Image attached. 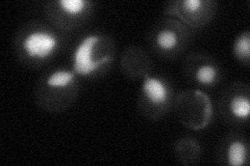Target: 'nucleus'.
I'll return each mask as SVG.
<instances>
[{
  "label": "nucleus",
  "mask_w": 250,
  "mask_h": 166,
  "mask_svg": "<svg viewBox=\"0 0 250 166\" xmlns=\"http://www.w3.org/2000/svg\"><path fill=\"white\" fill-rule=\"evenodd\" d=\"M99 41L98 36L84 37L76 47L73 54V72L81 75H89L95 72L101 66L111 61V56H104L96 59L94 57V48Z\"/></svg>",
  "instance_id": "f257e3e1"
},
{
  "label": "nucleus",
  "mask_w": 250,
  "mask_h": 166,
  "mask_svg": "<svg viewBox=\"0 0 250 166\" xmlns=\"http://www.w3.org/2000/svg\"><path fill=\"white\" fill-rule=\"evenodd\" d=\"M58 39L49 33L34 31L29 34L23 42V49L29 57L46 58L56 51Z\"/></svg>",
  "instance_id": "f03ea898"
},
{
  "label": "nucleus",
  "mask_w": 250,
  "mask_h": 166,
  "mask_svg": "<svg viewBox=\"0 0 250 166\" xmlns=\"http://www.w3.org/2000/svg\"><path fill=\"white\" fill-rule=\"evenodd\" d=\"M145 97L154 105H162L169 98L166 84L161 79L147 76L142 86Z\"/></svg>",
  "instance_id": "7ed1b4c3"
},
{
  "label": "nucleus",
  "mask_w": 250,
  "mask_h": 166,
  "mask_svg": "<svg viewBox=\"0 0 250 166\" xmlns=\"http://www.w3.org/2000/svg\"><path fill=\"white\" fill-rule=\"evenodd\" d=\"M247 159V148L241 141L231 142L228 151L229 164L232 166H241Z\"/></svg>",
  "instance_id": "20e7f679"
},
{
  "label": "nucleus",
  "mask_w": 250,
  "mask_h": 166,
  "mask_svg": "<svg viewBox=\"0 0 250 166\" xmlns=\"http://www.w3.org/2000/svg\"><path fill=\"white\" fill-rule=\"evenodd\" d=\"M75 73L71 71H57L47 79V85L50 88H65L72 82Z\"/></svg>",
  "instance_id": "39448f33"
},
{
  "label": "nucleus",
  "mask_w": 250,
  "mask_h": 166,
  "mask_svg": "<svg viewBox=\"0 0 250 166\" xmlns=\"http://www.w3.org/2000/svg\"><path fill=\"white\" fill-rule=\"evenodd\" d=\"M230 111L238 118H247L250 112V103L247 97L236 96L230 101Z\"/></svg>",
  "instance_id": "423d86ee"
},
{
  "label": "nucleus",
  "mask_w": 250,
  "mask_h": 166,
  "mask_svg": "<svg viewBox=\"0 0 250 166\" xmlns=\"http://www.w3.org/2000/svg\"><path fill=\"white\" fill-rule=\"evenodd\" d=\"M178 37L173 30L164 29L160 31L158 37H156V43L163 50H171L175 48L177 45Z\"/></svg>",
  "instance_id": "0eeeda50"
},
{
  "label": "nucleus",
  "mask_w": 250,
  "mask_h": 166,
  "mask_svg": "<svg viewBox=\"0 0 250 166\" xmlns=\"http://www.w3.org/2000/svg\"><path fill=\"white\" fill-rule=\"evenodd\" d=\"M233 52L238 58L247 59L250 52V38L249 34L241 35L234 42Z\"/></svg>",
  "instance_id": "6e6552de"
},
{
  "label": "nucleus",
  "mask_w": 250,
  "mask_h": 166,
  "mask_svg": "<svg viewBox=\"0 0 250 166\" xmlns=\"http://www.w3.org/2000/svg\"><path fill=\"white\" fill-rule=\"evenodd\" d=\"M62 10L69 15H78L83 13L88 5L85 0H60Z\"/></svg>",
  "instance_id": "1a4fd4ad"
},
{
  "label": "nucleus",
  "mask_w": 250,
  "mask_h": 166,
  "mask_svg": "<svg viewBox=\"0 0 250 166\" xmlns=\"http://www.w3.org/2000/svg\"><path fill=\"white\" fill-rule=\"evenodd\" d=\"M217 77L216 69L210 65L201 66L196 73L197 81L203 85H209L215 82Z\"/></svg>",
  "instance_id": "9d476101"
}]
</instances>
